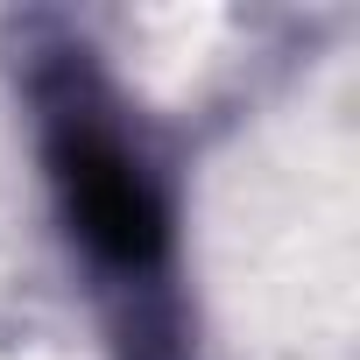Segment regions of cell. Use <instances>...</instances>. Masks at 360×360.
<instances>
[{"label":"cell","instance_id":"6da1fadb","mask_svg":"<svg viewBox=\"0 0 360 360\" xmlns=\"http://www.w3.org/2000/svg\"><path fill=\"white\" fill-rule=\"evenodd\" d=\"M36 120L57 212L92 262V276L120 297V332L134 360H169L162 304H169V205L148 155L134 148L120 106L92 78L85 50H50L36 71Z\"/></svg>","mask_w":360,"mask_h":360}]
</instances>
